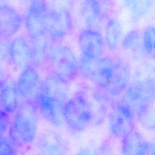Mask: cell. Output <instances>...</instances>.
I'll use <instances>...</instances> for the list:
<instances>
[{
  "label": "cell",
  "instance_id": "cell-1",
  "mask_svg": "<svg viewBox=\"0 0 155 155\" xmlns=\"http://www.w3.org/2000/svg\"><path fill=\"white\" fill-rule=\"evenodd\" d=\"M68 84L53 74L50 75L40 84L34 98L39 113L54 127L64 124V108L70 91Z\"/></svg>",
  "mask_w": 155,
  "mask_h": 155
},
{
  "label": "cell",
  "instance_id": "cell-2",
  "mask_svg": "<svg viewBox=\"0 0 155 155\" xmlns=\"http://www.w3.org/2000/svg\"><path fill=\"white\" fill-rule=\"evenodd\" d=\"M39 114L34 99H24L20 102L8 128V137L18 147L28 145L35 140Z\"/></svg>",
  "mask_w": 155,
  "mask_h": 155
},
{
  "label": "cell",
  "instance_id": "cell-3",
  "mask_svg": "<svg viewBox=\"0 0 155 155\" xmlns=\"http://www.w3.org/2000/svg\"><path fill=\"white\" fill-rule=\"evenodd\" d=\"M64 120L68 129L74 133L84 131L95 124L93 112L85 96L77 94L68 98L64 108Z\"/></svg>",
  "mask_w": 155,
  "mask_h": 155
},
{
  "label": "cell",
  "instance_id": "cell-4",
  "mask_svg": "<svg viewBox=\"0 0 155 155\" xmlns=\"http://www.w3.org/2000/svg\"><path fill=\"white\" fill-rule=\"evenodd\" d=\"M116 61L108 56L90 59L82 56L78 64V70L104 91L111 81Z\"/></svg>",
  "mask_w": 155,
  "mask_h": 155
},
{
  "label": "cell",
  "instance_id": "cell-5",
  "mask_svg": "<svg viewBox=\"0 0 155 155\" xmlns=\"http://www.w3.org/2000/svg\"><path fill=\"white\" fill-rule=\"evenodd\" d=\"M53 74L68 83L75 79L78 62L73 51L68 47L58 45L51 47L48 59Z\"/></svg>",
  "mask_w": 155,
  "mask_h": 155
},
{
  "label": "cell",
  "instance_id": "cell-6",
  "mask_svg": "<svg viewBox=\"0 0 155 155\" xmlns=\"http://www.w3.org/2000/svg\"><path fill=\"white\" fill-rule=\"evenodd\" d=\"M108 119L110 134L115 138L122 139L134 130V111L122 100L112 104Z\"/></svg>",
  "mask_w": 155,
  "mask_h": 155
},
{
  "label": "cell",
  "instance_id": "cell-7",
  "mask_svg": "<svg viewBox=\"0 0 155 155\" xmlns=\"http://www.w3.org/2000/svg\"><path fill=\"white\" fill-rule=\"evenodd\" d=\"M122 101L134 111L153 106L154 85L153 81L134 82L127 87Z\"/></svg>",
  "mask_w": 155,
  "mask_h": 155
},
{
  "label": "cell",
  "instance_id": "cell-8",
  "mask_svg": "<svg viewBox=\"0 0 155 155\" xmlns=\"http://www.w3.org/2000/svg\"><path fill=\"white\" fill-rule=\"evenodd\" d=\"M48 8L45 0H32L25 19L26 31L31 40L46 35L45 21Z\"/></svg>",
  "mask_w": 155,
  "mask_h": 155
},
{
  "label": "cell",
  "instance_id": "cell-9",
  "mask_svg": "<svg viewBox=\"0 0 155 155\" xmlns=\"http://www.w3.org/2000/svg\"><path fill=\"white\" fill-rule=\"evenodd\" d=\"M73 19L69 10L65 8L48 9L46 21L45 31L51 39H61L71 30Z\"/></svg>",
  "mask_w": 155,
  "mask_h": 155
},
{
  "label": "cell",
  "instance_id": "cell-10",
  "mask_svg": "<svg viewBox=\"0 0 155 155\" xmlns=\"http://www.w3.org/2000/svg\"><path fill=\"white\" fill-rule=\"evenodd\" d=\"M68 151L67 140L53 130L43 133L38 142V155H67Z\"/></svg>",
  "mask_w": 155,
  "mask_h": 155
},
{
  "label": "cell",
  "instance_id": "cell-11",
  "mask_svg": "<svg viewBox=\"0 0 155 155\" xmlns=\"http://www.w3.org/2000/svg\"><path fill=\"white\" fill-rule=\"evenodd\" d=\"M39 85V73L31 64L22 69L15 84L19 96L23 100L34 99Z\"/></svg>",
  "mask_w": 155,
  "mask_h": 155
},
{
  "label": "cell",
  "instance_id": "cell-12",
  "mask_svg": "<svg viewBox=\"0 0 155 155\" xmlns=\"http://www.w3.org/2000/svg\"><path fill=\"white\" fill-rule=\"evenodd\" d=\"M79 45L83 56L94 59L101 56L104 48V41L101 33L94 29L86 28L81 31Z\"/></svg>",
  "mask_w": 155,
  "mask_h": 155
},
{
  "label": "cell",
  "instance_id": "cell-13",
  "mask_svg": "<svg viewBox=\"0 0 155 155\" xmlns=\"http://www.w3.org/2000/svg\"><path fill=\"white\" fill-rule=\"evenodd\" d=\"M122 155H154V146L134 130L122 139Z\"/></svg>",
  "mask_w": 155,
  "mask_h": 155
},
{
  "label": "cell",
  "instance_id": "cell-14",
  "mask_svg": "<svg viewBox=\"0 0 155 155\" xmlns=\"http://www.w3.org/2000/svg\"><path fill=\"white\" fill-rule=\"evenodd\" d=\"M22 18L19 13L8 5L0 10V38L8 40L21 29Z\"/></svg>",
  "mask_w": 155,
  "mask_h": 155
},
{
  "label": "cell",
  "instance_id": "cell-15",
  "mask_svg": "<svg viewBox=\"0 0 155 155\" xmlns=\"http://www.w3.org/2000/svg\"><path fill=\"white\" fill-rule=\"evenodd\" d=\"M31 47L22 36H15L9 42V59L18 69H23L30 64Z\"/></svg>",
  "mask_w": 155,
  "mask_h": 155
},
{
  "label": "cell",
  "instance_id": "cell-16",
  "mask_svg": "<svg viewBox=\"0 0 155 155\" xmlns=\"http://www.w3.org/2000/svg\"><path fill=\"white\" fill-rule=\"evenodd\" d=\"M130 78L129 65L122 60L116 61L114 70L111 81L104 91L111 96H120L128 86Z\"/></svg>",
  "mask_w": 155,
  "mask_h": 155
},
{
  "label": "cell",
  "instance_id": "cell-17",
  "mask_svg": "<svg viewBox=\"0 0 155 155\" xmlns=\"http://www.w3.org/2000/svg\"><path fill=\"white\" fill-rule=\"evenodd\" d=\"M80 13L82 21L88 28L94 29L102 19L103 8L101 0H84Z\"/></svg>",
  "mask_w": 155,
  "mask_h": 155
},
{
  "label": "cell",
  "instance_id": "cell-18",
  "mask_svg": "<svg viewBox=\"0 0 155 155\" xmlns=\"http://www.w3.org/2000/svg\"><path fill=\"white\" fill-rule=\"evenodd\" d=\"M49 37L46 35L31 41L30 63L34 67L43 65L48 59L51 48Z\"/></svg>",
  "mask_w": 155,
  "mask_h": 155
},
{
  "label": "cell",
  "instance_id": "cell-19",
  "mask_svg": "<svg viewBox=\"0 0 155 155\" xmlns=\"http://www.w3.org/2000/svg\"><path fill=\"white\" fill-rule=\"evenodd\" d=\"M15 84H7L0 91V107L9 114H14L20 103Z\"/></svg>",
  "mask_w": 155,
  "mask_h": 155
},
{
  "label": "cell",
  "instance_id": "cell-20",
  "mask_svg": "<svg viewBox=\"0 0 155 155\" xmlns=\"http://www.w3.org/2000/svg\"><path fill=\"white\" fill-rule=\"evenodd\" d=\"M122 25L116 18L109 19L105 30V39L110 50L116 49L120 42L122 35Z\"/></svg>",
  "mask_w": 155,
  "mask_h": 155
},
{
  "label": "cell",
  "instance_id": "cell-21",
  "mask_svg": "<svg viewBox=\"0 0 155 155\" xmlns=\"http://www.w3.org/2000/svg\"><path fill=\"white\" fill-rule=\"evenodd\" d=\"M135 119L142 125V127L149 130L154 129V111L153 106H150L134 113Z\"/></svg>",
  "mask_w": 155,
  "mask_h": 155
},
{
  "label": "cell",
  "instance_id": "cell-22",
  "mask_svg": "<svg viewBox=\"0 0 155 155\" xmlns=\"http://www.w3.org/2000/svg\"><path fill=\"white\" fill-rule=\"evenodd\" d=\"M124 2L130 8L135 19L145 15L149 10L151 4V0H124Z\"/></svg>",
  "mask_w": 155,
  "mask_h": 155
},
{
  "label": "cell",
  "instance_id": "cell-23",
  "mask_svg": "<svg viewBox=\"0 0 155 155\" xmlns=\"http://www.w3.org/2000/svg\"><path fill=\"white\" fill-rule=\"evenodd\" d=\"M143 42L147 53L154 56L155 50V30L153 26L149 25L145 29L143 35Z\"/></svg>",
  "mask_w": 155,
  "mask_h": 155
},
{
  "label": "cell",
  "instance_id": "cell-24",
  "mask_svg": "<svg viewBox=\"0 0 155 155\" xmlns=\"http://www.w3.org/2000/svg\"><path fill=\"white\" fill-rule=\"evenodd\" d=\"M140 40L139 33L136 30H131L125 36L122 45L125 50L134 51L139 47Z\"/></svg>",
  "mask_w": 155,
  "mask_h": 155
},
{
  "label": "cell",
  "instance_id": "cell-25",
  "mask_svg": "<svg viewBox=\"0 0 155 155\" xmlns=\"http://www.w3.org/2000/svg\"><path fill=\"white\" fill-rule=\"evenodd\" d=\"M18 148L9 137H0V155H18Z\"/></svg>",
  "mask_w": 155,
  "mask_h": 155
},
{
  "label": "cell",
  "instance_id": "cell-26",
  "mask_svg": "<svg viewBox=\"0 0 155 155\" xmlns=\"http://www.w3.org/2000/svg\"><path fill=\"white\" fill-rule=\"evenodd\" d=\"M10 122V114L0 107V137L4 136L8 130Z\"/></svg>",
  "mask_w": 155,
  "mask_h": 155
},
{
  "label": "cell",
  "instance_id": "cell-27",
  "mask_svg": "<svg viewBox=\"0 0 155 155\" xmlns=\"http://www.w3.org/2000/svg\"><path fill=\"white\" fill-rule=\"evenodd\" d=\"M9 59V42L0 38V66Z\"/></svg>",
  "mask_w": 155,
  "mask_h": 155
},
{
  "label": "cell",
  "instance_id": "cell-28",
  "mask_svg": "<svg viewBox=\"0 0 155 155\" xmlns=\"http://www.w3.org/2000/svg\"><path fill=\"white\" fill-rule=\"evenodd\" d=\"M7 79L5 72L0 68V91L7 85Z\"/></svg>",
  "mask_w": 155,
  "mask_h": 155
},
{
  "label": "cell",
  "instance_id": "cell-29",
  "mask_svg": "<svg viewBox=\"0 0 155 155\" xmlns=\"http://www.w3.org/2000/svg\"><path fill=\"white\" fill-rule=\"evenodd\" d=\"M74 155H91L90 151L88 148H84L75 153Z\"/></svg>",
  "mask_w": 155,
  "mask_h": 155
},
{
  "label": "cell",
  "instance_id": "cell-30",
  "mask_svg": "<svg viewBox=\"0 0 155 155\" xmlns=\"http://www.w3.org/2000/svg\"><path fill=\"white\" fill-rule=\"evenodd\" d=\"M9 1L10 0H0V10L7 6Z\"/></svg>",
  "mask_w": 155,
  "mask_h": 155
}]
</instances>
